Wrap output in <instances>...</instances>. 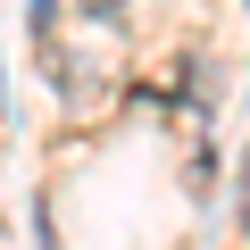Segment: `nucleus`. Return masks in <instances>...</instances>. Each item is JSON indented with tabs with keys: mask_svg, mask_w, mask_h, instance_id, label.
I'll list each match as a JSON object with an SVG mask.
<instances>
[{
	"mask_svg": "<svg viewBox=\"0 0 250 250\" xmlns=\"http://www.w3.org/2000/svg\"><path fill=\"white\" fill-rule=\"evenodd\" d=\"M75 9H83V17H117L125 0H75Z\"/></svg>",
	"mask_w": 250,
	"mask_h": 250,
	"instance_id": "obj_2",
	"label": "nucleus"
},
{
	"mask_svg": "<svg viewBox=\"0 0 250 250\" xmlns=\"http://www.w3.org/2000/svg\"><path fill=\"white\" fill-rule=\"evenodd\" d=\"M50 17H59V0H34V34L50 42Z\"/></svg>",
	"mask_w": 250,
	"mask_h": 250,
	"instance_id": "obj_1",
	"label": "nucleus"
},
{
	"mask_svg": "<svg viewBox=\"0 0 250 250\" xmlns=\"http://www.w3.org/2000/svg\"><path fill=\"white\" fill-rule=\"evenodd\" d=\"M242 233H250V159H242Z\"/></svg>",
	"mask_w": 250,
	"mask_h": 250,
	"instance_id": "obj_3",
	"label": "nucleus"
}]
</instances>
